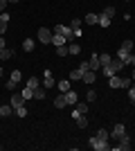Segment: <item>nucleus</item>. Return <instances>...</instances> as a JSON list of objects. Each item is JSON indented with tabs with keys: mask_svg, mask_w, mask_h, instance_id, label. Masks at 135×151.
<instances>
[{
	"mask_svg": "<svg viewBox=\"0 0 135 151\" xmlns=\"http://www.w3.org/2000/svg\"><path fill=\"white\" fill-rule=\"evenodd\" d=\"M54 34L65 36V41H68V43H72V41H74V32H72L70 25H56V27H54Z\"/></svg>",
	"mask_w": 135,
	"mask_h": 151,
	"instance_id": "f257e3e1",
	"label": "nucleus"
},
{
	"mask_svg": "<svg viewBox=\"0 0 135 151\" xmlns=\"http://www.w3.org/2000/svg\"><path fill=\"white\" fill-rule=\"evenodd\" d=\"M88 145L92 147L95 151H108V149H110V145H108V142H104V140H99L97 135H92V138L88 140Z\"/></svg>",
	"mask_w": 135,
	"mask_h": 151,
	"instance_id": "f03ea898",
	"label": "nucleus"
},
{
	"mask_svg": "<svg viewBox=\"0 0 135 151\" xmlns=\"http://www.w3.org/2000/svg\"><path fill=\"white\" fill-rule=\"evenodd\" d=\"M52 34H54V32H50L47 27H41L36 36H39V41H41L43 45H50V43H52Z\"/></svg>",
	"mask_w": 135,
	"mask_h": 151,
	"instance_id": "7ed1b4c3",
	"label": "nucleus"
},
{
	"mask_svg": "<svg viewBox=\"0 0 135 151\" xmlns=\"http://www.w3.org/2000/svg\"><path fill=\"white\" fill-rule=\"evenodd\" d=\"M117 142H119V145H115V151H129L131 147H133V145H131V138L126 135V133H124V135L117 140Z\"/></svg>",
	"mask_w": 135,
	"mask_h": 151,
	"instance_id": "20e7f679",
	"label": "nucleus"
},
{
	"mask_svg": "<svg viewBox=\"0 0 135 151\" xmlns=\"http://www.w3.org/2000/svg\"><path fill=\"white\" fill-rule=\"evenodd\" d=\"M81 25H84V20H81V18H72L70 27H72V32H74V38L84 36V32H81Z\"/></svg>",
	"mask_w": 135,
	"mask_h": 151,
	"instance_id": "39448f33",
	"label": "nucleus"
},
{
	"mask_svg": "<svg viewBox=\"0 0 135 151\" xmlns=\"http://www.w3.org/2000/svg\"><path fill=\"white\" fill-rule=\"evenodd\" d=\"M25 97H23V95H20V93H14L11 95V101H9V104H11V106H14V111H16V108H18V106H25Z\"/></svg>",
	"mask_w": 135,
	"mask_h": 151,
	"instance_id": "423d86ee",
	"label": "nucleus"
},
{
	"mask_svg": "<svg viewBox=\"0 0 135 151\" xmlns=\"http://www.w3.org/2000/svg\"><path fill=\"white\" fill-rule=\"evenodd\" d=\"M124 133H126V126H124V124H115V126H113V131H110V138H113V140H119Z\"/></svg>",
	"mask_w": 135,
	"mask_h": 151,
	"instance_id": "0eeeda50",
	"label": "nucleus"
},
{
	"mask_svg": "<svg viewBox=\"0 0 135 151\" xmlns=\"http://www.w3.org/2000/svg\"><path fill=\"white\" fill-rule=\"evenodd\" d=\"M54 83H56V81H54L52 72H50V70H45V72H43V88H45V90H50Z\"/></svg>",
	"mask_w": 135,
	"mask_h": 151,
	"instance_id": "6e6552de",
	"label": "nucleus"
},
{
	"mask_svg": "<svg viewBox=\"0 0 135 151\" xmlns=\"http://www.w3.org/2000/svg\"><path fill=\"white\" fill-rule=\"evenodd\" d=\"M86 113H88V106H86L84 101H77L74 111H72V117H79V115H86Z\"/></svg>",
	"mask_w": 135,
	"mask_h": 151,
	"instance_id": "1a4fd4ad",
	"label": "nucleus"
},
{
	"mask_svg": "<svg viewBox=\"0 0 135 151\" xmlns=\"http://www.w3.org/2000/svg\"><path fill=\"white\" fill-rule=\"evenodd\" d=\"M88 63H90V70H92V72H99V70H101V63H99V54H97V52L88 59Z\"/></svg>",
	"mask_w": 135,
	"mask_h": 151,
	"instance_id": "9d476101",
	"label": "nucleus"
},
{
	"mask_svg": "<svg viewBox=\"0 0 135 151\" xmlns=\"http://www.w3.org/2000/svg\"><path fill=\"white\" fill-rule=\"evenodd\" d=\"M108 65H110V70H113V75H117V72H122V70L126 68V65H124V61H119V59H117V57L113 59V61H110Z\"/></svg>",
	"mask_w": 135,
	"mask_h": 151,
	"instance_id": "9b49d317",
	"label": "nucleus"
},
{
	"mask_svg": "<svg viewBox=\"0 0 135 151\" xmlns=\"http://www.w3.org/2000/svg\"><path fill=\"white\" fill-rule=\"evenodd\" d=\"M81 81H84V83H95V81H97V72H92V70H86L84 77H81Z\"/></svg>",
	"mask_w": 135,
	"mask_h": 151,
	"instance_id": "f8f14e48",
	"label": "nucleus"
},
{
	"mask_svg": "<svg viewBox=\"0 0 135 151\" xmlns=\"http://www.w3.org/2000/svg\"><path fill=\"white\" fill-rule=\"evenodd\" d=\"M65 99H68V106H74V104H77V101H79V95L77 93H74V90H68V93H65Z\"/></svg>",
	"mask_w": 135,
	"mask_h": 151,
	"instance_id": "ddd939ff",
	"label": "nucleus"
},
{
	"mask_svg": "<svg viewBox=\"0 0 135 151\" xmlns=\"http://www.w3.org/2000/svg\"><path fill=\"white\" fill-rule=\"evenodd\" d=\"M54 106H56V108H65V106H68L65 93H61V95H56V97H54Z\"/></svg>",
	"mask_w": 135,
	"mask_h": 151,
	"instance_id": "4468645a",
	"label": "nucleus"
},
{
	"mask_svg": "<svg viewBox=\"0 0 135 151\" xmlns=\"http://www.w3.org/2000/svg\"><path fill=\"white\" fill-rule=\"evenodd\" d=\"M25 86H27V88H32V90H36L41 86V79H39V77H29V79L25 81Z\"/></svg>",
	"mask_w": 135,
	"mask_h": 151,
	"instance_id": "2eb2a0df",
	"label": "nucleus"
},
{
	"mask_svg": "<svg viewBox=\"0 0 135 151\" xmlns=\"http://www.w3.org/2000/svg\"><path fill=\"white\" fill-rule=\"evenodd\" d=\"M68 41H65V36H61V34H52V45L54 47H59V45H65Z\"/></svg>",
	"mask_w": 135,
	"mask_h": 151,
	"instance_id": "dca6fc26",
	"label": "nucleus"
},
{
	"mask_svg": "<svg viewBox=\"0 0 135 151\" xmlns=\"http://www.w3.org/2000/svg\"><path fill=\"white\" fill-rule=\"evenodd\" d=\"M72 120H74V124H77L79 129H86V126H88V117H86V115H79V117H72Z\"/></svg>",
	"mask_w": 135,
	"mask_h": 151,
	"instance_id": "f3484780",
	"label": "nucleus"
},
{
	"mask_svg": "<svg viewBox=\"0 0 135 151\" xmlns=\"http://www.w3.org/2000/svg\"><path fill=\"white\" fill-rule=\"evenodd\" d=\"M108 86H110V88H119V86H122V77L113 75V77L108 79Z\"/></svg>",
	"mask_w": 135,
	"mask_h": 151,
	"instance_id": "a211bd4d",
	"label": "nucleus"
},
{
	"mask_svg": "<svg viewBox=\"0 0 135 151\" xmlns=\"http://www.w3.org/2000/svg\"><path fill=\"white\" fill-rule=\"evenodd\" d=\"M86 25H97V23H99V16H97V14H86Z\"/></svg>",
	"mask_w": 135,
	"mask_h": 151,
	"instance_id": "6ab92c4d",
	"label": "nucleus"
},
{
	"mask_svg": "<svg viewBox=\"0 0 135 151\" xmlns=\"http://www.w3.org/2000/svg\"><path fill=\"white\" fill-rule=\"evenodd\" d=\"M81 77H84V72H81V70H72L70 75H68V79H70V81H81Z\"/></svg>",
	"mask_w": 135,
	"mask_h": 151,
	"instance_id": "aec40b11",
	"label": "nucleus"
},
{
	"mask_svg": "<svg viewBox=\"0 0 135 151\" xmlns=\"http://www.w3.org/2000/svg\"><path fill=\"white\" fill-rule=\"evenodd\" d=\"M117 59H119V61H124V65H126V61L131 59V52H126V50H122V47H119V50H117Z\"/></svg>",
	"mask_w": 135,
	"mask_h": 151,
	"instance_id": "412c9836",
	"label": "nucleus"
},
{
	"mask_svg": "<svg viewBox=\"0 0 135 151\" xmlns=\"http://www.w3.org/2000/svg\"><path fill=\"white\" fill-rule=\"evenodd\" d=\"M14 113V106L11 104H7V106H0V117H9Z\"/></svg>",
	"mask_w": 135,
	"mask_h": 151,
	"instance_id": "4be33fe9",
	"label": "nucleus"
},
{
	"mask_svg": "<svg viewBox=\"0 0 135 151\" xmlns=\"http://www.w3.org/2000/svg\"><path fill=\"white\" fill-rule=\"evenodd\" d=\"M95 135H97L99 140H104V142H108V140H110V131H106V129H99Z\"/></svg>",
	"mask_w": 135,
	"mask_h": 151,
	"instance_id": "5701e85b",
	"label": "nucleus"
},
{
	"mask_svg": "<svg viewBox=\"0 0 135 151\" xmlns=\"http://www.w3.org/2000/svg\"><path fill=\"white\" fill-rule=\"evenodd\" d=\"M56 88L61 90V93H68V90H70V81H68V79H61V81L56 83Z\"/></svg>",
	"mask_w": 135,
	"mask_h": 151,
	"instance_id": "b1692460",
	"label": "nucleus"
},
{
	"mask_svg": "<svg viewBox=\"0 0 135 151\" xmlns=\"http://www.w3.org/2000/svg\"><path fill=\"white\" fill-rule=\"evenodd\" d=\"M79 52H81V47H79L74 41H72V43H68V54H79Z\"/></svg>",
	"mask_w": 135,
	"mask_h": 151,
	"instance_id": "393cba45",
	"label": "nucleus"
},
{
	"mask_svg": "<svg viewBox=\"0 0 135 151\" xmlns=\"http://www.w3.org/2000/svg\"><path fill=\"white\" fill-rule=\"evenodd\" d=\"M110 61H113V57H110V54H106V52H104V54H99V63H101V68H104V65H108Z\"/></svg>",
	"mask_w": 135,
	"mask_h": 151,
	"instance_id": "a878e982",
	"label": "nucleus"
},
{
	"mask_svg": "<svg viewBox=\"0 0 135 151\" xmlns=\"http://www.w3.org/2000/svg\"><path fill=\"white\" fill-rule=\"evenodd\" d=\"M23 50H25V52L34 50V41H32V38H25V41H23Z\"/></svg>",
	"mask_w": 135,
	"mask_h": 151,
	"instance_id": "bb28decb",
	"label": "nucleus"
},
{
	"mask_svg": "<svg viewBox=\"0 0 135 151\" xmlns=\"http://www.w3.org/2000/svg\"><path fill=\"white\" fill-rule=\"evenodd\" d=\"M34 99H45V88L43 86H39V88L34 90Z\"/></svg>",
	"mask_w": 135,
	"mask_h": 151,
	"instance_id": "cd10ccee",
	"label": "nucleus"
},
{
	"mask_svg": "<svg viewBox=\"0 0 135 151\" xmlns=\"http://www.w3.org/2000/svg\"><path fill=\"white\" fill-rule=\"evenodd\" d=\"M14 54V50H9V47H2V50H0V59H2V61H5V59H9Z\"/></svg>",
	"mask_w": 135,
	"mask_h": 151,
	"instance_id": "c85d7f7f",
	"label": "nucleus"
},
{
	"mask_svg": "<svg viewBox=\"0 0 135 151\" xmlns=\"http://www.w3.org/2000/svg\"><path fill=\"white\" fill-rule=\"evenodd\" d=\"M11 81H14V83H20V81H23V75H20V70H14V72H11Z\"/></svg>",
	"mask_w": 135,
	"mask_h": 151,
	"instance_id": "c756f323",
	"label": "nucleus"
},
{
	"mask_svg": "<svg viewBox=\"0 0 135 151\" xmlns=\"http://www.w3.org/2000/svg\"><path fill=\"white\" fill-rule=\"evenodd\" d=\"M101 16H106V18H113V16H115V7H106V9L101 12Z\"/></svg>",
	"mask_w": 135,
	"mask_h": 151,
	"instance_id": "7c9ffc66",
	"label": "nucleus"
},
{
	"mask_svg": "<svg viewBox=\"0 0 135 151\" xmlns=\"http://www.w3.org/2000/svg\"><path fill=\"white\" fill-rule=\"evenodd\" d=\"M56 54H59V57H68V43H65V45H59V47H56Z\"/></svg>",
	"mask_w": 135,
	"mask_h": 151,
	"instance_id": "2f4dec72",
	"label": "nucleus"
},
{
	"mask_svg": "<svg viewBox=\"0 0 135 151\" xmlns=\"http://www.w3.org/2000/svg\"><path fill=\"white\" fill-rule=\"evenodd\" d=\"M97 25H99V27H108L110 25V18H106V16L99 14V23H97Z\"/></svg>",
	"mask_w": 135,
	"mask_h": 151,
	"instance_id": "473e14b6",
	"label": "nucleus"
},
{
	"mask_svg": "<svg viewBox=\"0 0 135 151\" xmlns=\"http://www.w3.org/2000/svg\"><path fill=\"white\" fill-rule=\"evenodd\" d=\"M133 47H135L133 41H124L122 43V50H126V52H133Z\"/></svg>",
	"mask_w": 135,
	"mask_h": 151,
	"instance_id": "72a5a7b5",
	"label": "nucleus"
},
{
	"mask_svg": "<svg viewBox=\"0 0 135 151\" xmlns=\"http://www.w3.org/2000/svg\"><path fill=\"white\" fill-rule=\"evenodd\" d=\"M20 95H23L25 99H32V97H34V90H32V88H27V86H25V90H23Z\"/></svg>",
	"mask_w": 135,
	"mask_h": 151,
	"instance_id": "f704fd0d",
	"label": "nucleus"
},
{
	"mask_svg": "<svg viewBox=\"0 0 135 151\" xmlns=\"http://www.w3.org/2000/svg\"><path fill=\"white\" fill-rule=\"evenodd\" d=\"M16 115H18V117H27V108L25 106H18V108H16Z\"/></svg>",
	"mask_w": 135,
	"mask_h": 151,
	"instance_id": "c9c22d12",
	"label": "nucleus"
},
{
	"mask_svg": "<svg viewBox=\"0 0 135 151\" xmlns=\"http://www.w3.org/2000/svg\"><path fill=\"white\" fill-rule=\"evenodd\" d=\"M119 88H126V90L131 88V79L129 77H122V86H119Z\"/></svg>",
	"mask_w": 135,
	"mask_h": 151,
	"instance_id": "e433bc0d",
	"label": "nucleus"
},
{
	"mask_svg": "<svg viewBox=\"0 0 135 151\" xmlns=\"http://www.w3.org/2000/svg\"><path fill=\"white\" fill-rule=\"evenodd\" d=\"M129 99H131V104H135V86L129 88Z\"/></svg>",
	"mask_w": 135,
	"mask_h": 151,
	"instance_id": "4c0bfd02",
	"label": "nucleus"
},
{
	"mask_svg": "<svg viewBox=\"0 0 135 151\" xmlns=\"http://www.w3.org/2000/svg\"><path fill=\"white\" fill-rule=\"evenodd\" d=\"M86 97H88V101H97V93H95V90H88Z\"/></svg>",
	"mask_w": 135,
	"mask_h": 151,
	"instance_id": "58836bf2",
	"label": "nucleus"
},
{
	"mask_svg": "<svg viewBox=\"0 0 135 151\" xmlns=\"http://www.w3.org/2000/svg\"><path fill=\"white\" fill-rule=\"evenodd\" d=\"M9 18H11V16L7 12H0V20H2V23H9Z\"/></svg>",
	"mask_w": 135,
	"mask_h": 151,
	"instance_id": "ea45409f",
	"label": "nucleus"
},
{
	"mask_svg": "<svg viewBox=\"0 0 135 151\" xmlns=\"http://www.w3.org/2000/svg\"><path fill=\"white\" fill-rule=\"evenodd\" d=\"M79 70H81V72H86V70H90V63H88V61H81V65H79Z\"/></svg>",
	"mask_w": 135,
	"mask_h": 151,
	"instance_id": "a19ab883",
	"label": "nucleus"
},
{
	"mask_svg": "<svg viewBox=\"0 0 135 151\" xmlns=\"http://www.w3.org/2000/svg\"><path fill=\"white\" fill-rule=\"evenodd\" d=\"M7 25H9V23H2V20H0V36H5V32H7Z\"/></svg>",
	"mask_w": 135,
	"mask_h": 151,
	"instance_id": "79ce46f5",
	"label": "nucleus"
},
{
	"mask_svg": "<svg viewBox=\"0 0 135 151\" xmlns=\"http://www.w3.org/2000/svg\"><path fill=\"white\" fill-rule=\"evenodd\" d=\"M7 5H9V0H0V12H5Z\"/></svg>",
	"mask_w": 135,
	"mask_h": 151,
	"instance_id": "37998d69",
	"label": "nucleus"
},
{
	"mask_svg": "<svg viewBox=\"0 0 135 151\" xmlns=\"http://www.w3.org/2000/svg\"><path fill=\"white\" fill-rule=\"evenodd\" d=\"M16 86H18V83H14L11 79H9V81H7V90H14V88H16Z\"/></svg>",
	"mask_w": 135,
	"mask_h": 151,
	"instance_id": "c03bdc74",
	"label": "nucleus"
},
{
	"mask_svg": "<svg viewBox=\"0 0 135 151\" xmlns=\"http://www.w3.org/2000/svg\"><path fill=\"white\" fill-rule=\"evenodd\" d=\"M2 47H7V43H5V38L0 36V50H2Z\"/></svg>",
	"mask_w": 135,
	"mask_h": 151,
	"instance_id": "a18cd8bd",
	"label": "nucleus"
},
{
	"mask_svg": "<svg viewBox=\"0 0 135 151\" xmlns=\"http://www.w3.org/2000/svg\"><path fill=\"white\" fill-rule=\"evenodd\" d=\"M131 79H133V81H135V68H133V72H131Z\"/></svg>",
	"mask_w": 135,
	"mask_h": 151,
	"instance_id": "49530a36",
	"label": "nucleus"
},
{
	"mask_svg": "<svg viewBox=\"0 0 135 151\" xmlns=\"http://www.w3.org/2000/svg\"><path fill=\"white\" fill-rule=\"evenodd\" d=\"M9 2H20V0H9Z\"/></svg>",
	"mask_w": 135,
	"mask_h": 151,
	"instance_id": "de8ad7c7",
	"label": "nucleus"
},
{
	"mask_svg": "<svg viewBox=\"0 0 135 151\" xmlns=\"http://www.w3.org/2000/svg\"><path fill=\"white\" fill-rule=\"evenodd\" d=\"M0 75H2V68H0Z\"/></svg>",
	"mask_w": 135,
	"mask_h": 151,
	"instance_id": "09e8293b",
	"label": "nucleus"
},
{
	"mask_svg": "<svg viewBox=\"0 0 135 151\" xmlns=\"http://www.w3.org/2000/svg\"><path fill=\"white\" fill-rule=\"evenodd\" d=\"M0 149H2V145H0Z\"/></svg>",
	"mask_w": 135,
	"mask_h": 151,
	"instance_id": "8fccbe9b",
	"label": "nucleus"
}]
</instances>
